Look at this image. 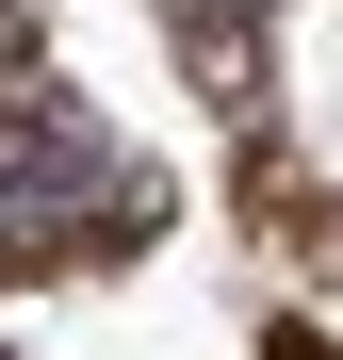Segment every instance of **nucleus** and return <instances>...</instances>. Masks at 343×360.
<instances>
[{
	"mask_svg": "<svg viewBox=\"0 0 343 360\" xmlns=\"http://www.w3.org/2000/svg\"><path fill=\"white\" fill-rule=\"evenodd\" d=\"M278 360H311V344H278Z\"/></svg>",
	"mask_w": 343,
	"mask_h": 360,
	"instance_id": "nucleus-4",
	"label": "nucleus"
},
{
	"mask_svg": "<svg viewBox=\"0 0 343 360\" xmlns=\"http://www.w3.org/2000/svg\"><path fill=\"white\" fill-rule=\"evenodd\" d=\"M163 33H180V66L213 115H262V49H278V0H163Z\"/></svg>",
	"mask_w": 343,
	"mask_h": 360,
	"instance_id": "nucleus-2",
	"label": "nucleus"
},
{
	"mask_svg": "<svg viewBox=\"0 0 343 360\" xmlns=\"http://www.w3.org/2000/svg\"><path fill=\"white\" fill-rule=\"evenodd\" d=\"M131 229H147L131 148H114L49 66H0V278L17 262H82V246H131Z\"/></svg>",
	"mask_w": 343,
	"mask_h": 360,
	"instance_id": "nucleus-1",
	"label": "nucleus"
},
{
	"mask_svg": "<svg viewBox=\"0 0 343 360\" xmlns=\"http://www.w3.org/2000/svg\"><path fill=\"white\" fill-rule=\"evenodd\" d=\"M0 66H33V17H17V0H0Z\"/></svg>",
	"mask_w": 343,
	"mask_h": 360,
	"instance_id": "nucleus-3",
	"label": "nucleus"
}]
</instances>
